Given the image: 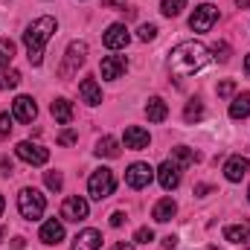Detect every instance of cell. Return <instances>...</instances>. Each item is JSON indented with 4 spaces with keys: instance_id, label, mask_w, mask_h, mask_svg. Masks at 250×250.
Listing matches in <instances>:
<instances>
[{
    "instance_id": "obj_25",
    "label": "cell",
    "mask_w": 250,
    "mask_h": 250,
    "mask_svg": "<svg viewBox=\"0 0 250 250\" xmlns=\"http://www.w3.org/2000/svg\"><path fill=\"white\" fill-rule=\"evenodd\" d=\"M192 160H195V154L189 151L187 146H178V148H172V163H175V166H181V169H184V166H189Z\"/></svg>"
},
{
    "instance_id": "obj_10",
    "label": "cell",
    "mask_w": 250,
    "mask_h": 250,
    "mask_svg": "<svg viewBox=\"0 0 250 250\" xmlns=\"http://www.w3.org/2000/svg\"><path fill=\"white\" fill-rule=\"evenodd\" d=\"M128 41H131V35H128L125 23H111L105 29V35H102V44L108 50H123V47H128Z\"/></svg>"
},
{
    "instance_id": "obj_29",
    "label": "cell",
    "mask_w": 250,
    "mask_h": 250,
    "mask_svg": "<svg viewBox=\"0 0 250 250\" xmlns=\"http://www.w3.org/2000/svg\"><path fill=\"white\" fill-rule=\"evenodd\" d=\"M201 117H204V105H201L198 99H192L187 105V111H184V120H187V123H198Z\"/></svg>"
},
{
    "instance_id": "obj_36",
    "label": "cell",
    "mask_w": 250,
    "mask_h": 250,
    "mask_svg": "<svg viewBox=\"0 0 250 250\" xmlns=\"http://www.w3.org/2000/svg\"><path fill=\"white\" fill-rule=\"evenodd\" d=\"M233 90H236V82H221L218 84V96H230Z\"/></svg>"
},
{
    "instance_id": "obj_37",
    "label": "cell",
    "mask_w": 250,
    "mask_h": 250,
    "mask_svg": "<svg viewBox=\"0 0 250 250\" xmlns=\"http://www.w3.org/2000/svg\"><path fill=\"white\" fill-rule=\"evenodd\" d=\"M123 221H125V212H114V215H111V227H120Z\"/></svg>"
},
{
    "instance_id": "obj_2",
    "label": "cell",
    "mask_w": 250,
    "mask_h": 250,
    "mask_svg": "<svg viewBox=\"0 0 250 250\" xmlns=\"http://www.w3.org/2000/svg\"><path fill=\"white\" fill-rule=\"evenodd\" d=\"M56 29H59V23H56V18H50V15H44V18H38V21H32V23L26 26L23 44H26V59H29L32 67H38V64L44 62V47H47V41L53 38Z\"/></svg>"
},
{
    "instance_id": "obj_22",
    "label": "cell",
    "mask_w": 250,
    "mask_h": 250,
    "mask_svg": "<svg viewBox=\"0 0 250 250\" xmlns=\"http://www.w3.org/2000/svg\"><path fill=\"white\" fill-rule=\"evenodd\" d=\"M224 239L227 242H233V245H242V242H250V224H230V227H224Z\"/></svg>"
},
{
    "instance_id": "obj_31",
    "label": "cell",
    "mask_w": 250,
    "mask_h": 250,
    "mask_svg": "<svg viewBox=\"0 0 250 250\" xmlns=\"http://www.w3.org/2000/svg\"><path fill=\"white\" fill-rule=\"evenodd\" d=\"M134 242H137V245H148V242H154V230H151V227H140V230L134 233Z\"/></svg>"
},
{
    "instance_id": "obj_6",
    "label": "cell",
    "mask_w": 250,
    "mask_h": 250,
    "mask_svg": "<svg viewBox=\"0 0 250 250\" xmlns=\"http://www.w3.org/2000/svg\"><path fill=\"white\" fill-rule=\"evenodd\" d=\"M215 21H218V9H215L212 3H201V6L192 12V18H189V26H192L195 32H209Z\"/></svg>"
},
{
    "instance_id": "obj_3",
    "label": "cell",
    "mask_w": 250,
    "mask_h": 250,
    "mask_svg": "<svg viewBox=\"0 0 250 250\" xmlns=\"http://www.w3.org/2000/svg\"><path fill=\"white\" fill-rule=\"evenodd\" d=\"M18 209H21V215H23L26 221H35V218L44 215V209H47V198H44L38 189L26 187V189H21V195H18Z\"/></svg>"
},
{
    "instance_id": "obj_45",
    "label": "cell",
    "mask_w": 250,
    "mask_h": 250,
    "mask_svg": "<svg viewBox=\"0 0 250 250\" xmlns=\"http://www.w3.org/2000/svg\"><path fill=\"white\" fill-rule=\"evenodd\" d=\"M3 236H6V230H0V239H3Z\"/></svg>"
},
{
    "instance_id": "obj_1",
    "label": "cell",
    "mask_w": 250,
    "mask_h": 250,
    "mask_svg": "<svg viewBox=\"0 0 250 250\" xmlns=\"http://www.w3.org/2000/svg\"><path fill=\"white\" fill-rule=\"evenodd\" d=\"M209 62H212V56H209V50H207L201 41H184V44H178V47L172 50V56H169V70H172L178 79H187V76L201 73Z\"/></svg>"
},
{
    "instance_id": "obj_11",
    "label": "cell",
    "mask_w": 250,
    "mask_h": 250,
    "mask_svg": "<svg viewBox=\"0 0 250 250\" xmlns=\"http://www.w3.org/2000/svg\"><path fill=\"white\" fill-rule=\"evenodd\" d=\"M248 175H250V160L248 157L236 154V157H230V160L224 163V178H227L230 184H239V181L248 178Z\"/></svg>"
},
{
    "instance_id": "obj_23",
    "label": "cell",
    "mask_w": 250,
    "mask_h": 250,
    "mask_svg": "<svg viewBox=\"0 0 250 250\" xmlns=\"http://www.w3.org/2000/svg\"><path fill=\"white\" fill-rule=\"evenodd\" d=\"M99 157H108V160H114V157H120V140H114V137H102L99 143H96V148H93Z\"/></svg>"
},
{
    "instance_id": "obj_43",
    "label": "cell",
    "mask_w": 250,
    "mask_h": 250,
    "mask_svg": "<svg viewBox=\"0 0 250 250\" xmlns=\"http://www.w3.org/2000/svg\"><path fill=\"white\" fill-rule=\"evenodd\" d=\"M245 73H248V76H250V56H248V59H245Z\"/></svg>"
},
{
    "instance_id": "obj_12",
    "label": "cell",
    "mask_w": 250,
    "mask_h": 250,
    "mask_svg": "<svg viewBox=\"0 0 250 250\" xmlns=\"http://www.w3.org/2000/svg\"><path fill=\"white\" fill-rule=\"evenodd\" d=\"M148 143H151V137H148L146 128H140V125H128L125 128V148L143 151V148H148Z\"/></svg>"
},
{
    "instance_id": "obj_13",
    "label": "cell",
    "mask_w": 250,
    "mask_h": 250,
    "mask_svg": "<svg viewBox=\"0 0 250 250\" xmlns=\"http://www.w3.org/2000/svg\"><path fill=\"white\" fill-rule=\"evenodd\" d=\"M157 181H160V187L166 189V192L178 189V184H181V166H175L172 160H166V163L157 169Z\"/></svg>"
},
{
    "instance_id": "obj_18",
    "label": "cell",
    "mask_w": 250,
    "mask_h": 250,
    "mask_svg": "<svg viewBox=\"0 0 250 250\" xmlns=\"http://www.w3.org/2000/svg\"><path fill=\"white\" fill-rule=\"evenodd\" d=\"M79 93H82V99H84L87 105H99V102H102V87L96 84V79H93V76L82 79V84H79Z\"/></svg>"
},
{
    "instance_id": "obj_24",
    "label": "cell",
    "mask_w": 250,
    "mask_h": 250,
    "mask_svg": "<svg viewBox=\"0 0 250 250\" xmlns=\"http://www.w3.org/2000/svg\"><path fill=\"white\" fill-rule=\"evenodd\" d=\"M230 117H233V120H245V117H250V93H239V96L233 99Z\"/></svg>"
},
{
    "instance_id": "obj_42",
    "label": "cell",
    "mask_w": 250,
    "mask_h": 250,
    "mask_svg": "<svg viewBox=\"0 0 250 250\" xmlns=\"http://www.w3.org/2000/svg\"><path fill=\"white\" fill-rule=\"evenodd\" d=\"M236 3H239L242 9H248V6H250V0H236Z\"/></svg>"
},
{
    "instance_id": "obj_16",
    "label": "cell",
    "mask_w": 250,
    "mask_h": 250,
    "mask_svg": "<svg viewBox=\"0 0 250 250\" xmlns=\"http://www.w3.org/2000/svg\"><path fill=\"white\" fill-rule=\"evenodd\" d=\"M99 248H102V233L93 230V227L82 230V233L73 239V250H99Z\"/></svg>"
},
{
    "instance_id": "obj_21",
    "label": "cell",
    "mask_w": 250,
    "mask_h": 250,
    "mask_svg": "<svg viewBox=\"0 0 250 250\" xmlns=\"http://www.w3.org/2000/svg\"><path fill=\"white\" fill-rule=\"evenodd\" d=\"M175 212H178V204L172 201V198H163V201H157V207H154V221H160V224H166V221H172L175 218Z\"/></svg>"
},
{
    "instance_id": "obj_30",
    "label": "cell",
    "mask_w": 250,
    "mask_h": 250,
    "mask_svg": "<svg viewBox=\"0 0 250 250\" xmlns=\"http://www.w3.org/2000/svg\"><path fill=\"white\" fill-rule=\"evenodd\" d=\"M137 35H140V41H154V38H157V26H154V23H143V26L137 29Z\"/></svg>"
},
{
    "instance_id": "obj_33",
    "label": "cell",
    "mask_w": 250,
    "mask_h": 250,
    "mask_svg": "<svg viewBox=\"0 0 250 250\" xmlns=\"http://www.w3.org/2000/svg\"><path fill=\"white\" fill-rule=\"evenodd\" d=\"M44 181H47V187L53 189V192H59V189H62V184H64L62 172H47V178H44Z\"/></svg>"
},
{
    "instance_id": "obj_39",
    "label": "cell",
    "mask_w": 250,
    "mask_h": 250,
    "mask_svg": "<svg viewBox=\"0 0 250 250\" xmlns=\"http://www.w3.org/2000/svg\"><path fill=\"white\" fill-rule=\"evenodd\" d=\"M0 175H12V163L9 160H0Z\"/></svg>"
},
{
    "instance_id": "obj_17",
    "label": "cell",
    "mask_w": 250,
    "mask_h": 250,
    "mask_svg": "<svg viewBox=\"0 0 250 250\" xmlns=\"http://www.w3.org/2000/svg\"><path fill=\"white\" fill-rule=\"evenodd\" d=\"M64 239V224L59 218H47L44 227H41V242L44 245H59Z\"/></svg>"
},
{
    "instance_id": "obj_41",
    "label": "cell",
    "mask_w": 250,
    "mask_h": 250,
    "mask_svg": "<svg viewBox=\"0 0 250 250\" xmlns=\"http://www.w3.org/2000/svg\"><path fill=\"white\" fill-rule=\"evenodd\" d=\"M105 6H125V0H105Z\"/></svg>"
},
{
    "instance_id": "obj_46",
    "label": "cell",
    "mask_w": 250,
    "mask_h": 250,
    "mask_svg": "<svg viewBox=\"0 0 250 250\" xmlns=\"http://www.w3.org/2000/svg\"><path fill=\"white\" fill-rule=\"evenodd\" d=\"M248 195H250V192H248Z\"/></svg>"
},
{
    "instance_id": "obj_34",
    "label": "cell",
    "mask_w": 250,
    "mask_h": 250,
    "mask_svg": "<svg viewBox=\"0 0 250 250\" xmlns=\"http://www.w3.org/2000/svg\"><path fill=\"white\" fill-rule=\"evenodd\" d=\"M12 134V117L9 114H0V140Z\"/></svg>"
},
{
    "instance_id": "obj_20",
    "label": "cell",
    "mask_w": 250,
    "mask_h": 250,
    "mask_svg": "<svg viewBox=\"0 0 250 250\" xmlns=\"http://www.w3.org/2000/svg\"><path fill=\"white\" fill-rule=\"evenodd\" d=\"M146 117H148L151 123H163V120L169 117L166 102H163L160 96H151V99H148V105H146Z\"/></svg>"
},
{
    "instance_id": "obj_38",
    "label": "cell",
    "mask_w": 250,
    "mask_h": 250,
    "mask_svg": "<svg viewBox=\"0 0 250 250\" xmlns=\"http://www.w3.org/2000/svg\"><path fill=\"white\" fill-rule=\"evenodd\" d=\"M160 245H163V248H166V250H172V248H175V245H178V239H175V236H166V239H163Z\"/></svg>"
},
{
    "instance_id": "obj_35",
    "label": "cell",
    "mask_w": 250,
    "mask_h": 250,
    "mask_svg": "<svg viewBox=\"0 0 250 250\" xmlns=\"http://www.w3.org/2000/svg\"><path fill=\"white\" fill-rule=\"evenodd\" d=\"M76 140H79V134H76V131H70V128H64L62 134H59V143H62V146H73Z\"/></svg>"
},
{
    "instance_id": "obj_19",
    "label": "cell",
    "mask_w": 250,
    "mask_h": 250,
    "mask_svg": "<svg viewBox=\"0 0 250 250\" xmlns=\"http://www.w3.org/2000/svg\"><path fill=\"white\" fill-rule=\"evenodd\" d=\"M50 114L56 117V123H62V125H70V123H73V105H70L67 99H53V105H50Z\"/></svg>"
},
{
    "instance_id": "obj_27",
    "label": "cell",
    "mask_w": 250,
    "mask_h": 250,
    "mask_svg": "<svg viewBox=\"0 0 250 250\" xmlns=\"http://www.w3.org/2000/svg\"><path fill=\"white\" fill-rule=\"evenodd\" d=\"M184 6H187V0H160V12L166 18H178L184 12Z\"/></svg>"
},
{
    "instance_id": "obj_4",
    "label": "cell",
    "mask_w": 250,
    "mask_h": 250,
    "mask_svg": "<svg viewBox=\"0 0 250 250\" xmlns=\"http://www.w3.org/2000/svg\"><path fill=\"white\" fill-rule=\"evenodd\" d=\"M114 189H117V178H114V172L111 169H96L93 175H90V181H87V192H90V198L93 201H105L108 195H114Z\"/></svg>"
},
{
    "instance_id": "obj_15",
    "label": "cell",
    "mask_w": 250,
    "mask_h": 250,
    "mask_svg": "<svg viewBox=\"0 0 250 250\" xmlns=\"http://www.w3.org/2000/svg\"><path fill=\"white\" fill-rule=\"evenodd\" d=\"M125 67H128L125 56H105V59H102V64H99V70H102V79H111V82L123 76Z\"/></svg>"
},
{
    "instance_id": "obj_40",
    "label": "cell",
    "mask_w": 250,
    "mask_h": 250,
    "mask_svg": "<svg viewBox=\"0 0 250 250\" xmlns=\"http://www.w3.org/2000/svg\"><path fill=\"white\" fill-rule=\"evenodd\" d=\"M111 250H134V245H131V242H117Z\"/></svg>"
},
{
    "instance_id": "obj_14",
    "label": "cell",
    "mask_w": 250,
    "mask_h": 250,
    "mask_svg": "<svg viewBox=\"0 0 250 250\" xmlns=\"http://www.w3.org/2000/svg\"><path fill=\"white\" fill-rule=\"evenodd\" d=\"M12 111H15V120H18V123H32L35 114H38L32 96H18V99L12 102Z\"/></svg>"
},
{
    "instance_id": "obj_5",
    "label": "cell",
    "mask_w": 250,
    "mask_h": 250,
    "mask_svg": "<svg viewBox=\"0 0 250 250\" xmlns=\"http://www.w3.org/2000/svg\"><path fill=\"white\" fill-rule=\"evenodd\" d=\"M87 62V44L84 41H73L64 53V62L59 67V79H70L73 73H79V67Z\"/></svg>"
},
{
    "instance_id": "obj_28",
    "label": "cell",
    "mask_w": 250,
    "mask_h": 250,
    "mask_svg": "<svg viewBox=\"0 0 250 250\" xmlns=\"http://www.w3.org/2000/svg\"><path fill=\"white\" fill-rule=\"evenodd\" d=\"M12 59H15V41L0 38V67H9Z\"/></svg>"
},
{
    "instance_id": "obj_32",
    "label": "cell",
    "mask_w": 250,
    "mask_h": 250,
    "mask_svg": "<svg viewBox=\"0 0 250 250\" xmlns=\"http://www.w3.org/2000/svg\"><path fill=\"white\" fill-rule=\"evenodd\" d=\"M212 53H215L212 59H218V62H221V64H224V62H230V47H227L224 41H218V44L212 47Z\"/></svg>"
},
{
    "instance_id": "obj_9",
    "label": "cell",
    "mask_w": 250,
    "mask_h": 250,
    "mask_svg": "<svg viewBox=\"0 0 250 250\" xmlns=\"http://www.w3.org/2000/svg\"><path fill=\"white\" fill-rule=\"evenodd\" d=\"M62 218H64V221H84V218H87V201H84V198H79V195L64 198Z\"/></svg>"
},
{
    "instance_id": "obj_44",
    "label": "cell",
    "mask_w": 250,
    "mask_h": 250,
    "mask_svg": "<svg viewBox=\"0 0 250 250\" xmlns=\"http://www.w3.org/2000/svg\"><path fill=\"white\" fill-rule=\"evenodd\" d=\"M3 207H6V204H3V195H0V215H3Z\"/></svg>"
},
{
    "instance_id": "obj_8",
    "label": "cell",
    "mask_w": 250,
    "mask_h": 250,
    "mask_svg": "<svg viewBox=\"0 0 250 250\" xmlns=\"http://www.w3.org/2000/svg\"><path fill=\"white\" fill-rule=\"evenodd\" d=\"M151 181H154V169L148 163H131L125 172V184L131 189H146Z\"/></svg>"
},
{
    "instance_id": "obj_7",
    "label": "cell",
    "mask_w": 250,
    "mask_h": 250,
    "mask_svg": "<svg viewBox=\"0 0 250 250\" xmlns=\"http://www.w3.org/2000/svg\"><path fill=\"white\" fill-rule=\"evenodd\" d=\"M15 151H18V157H21L23 163H29V166H44V163L50 160V151H47L44 146H38V143H29V140L18 143Z\"/></svg>"
},
{
    "instance_id": "obj_26",
    "label": "cell",
    "mask_w": 250,
    "mask_h": 250,
    "mask_svg": "<svg viewBox=\"0 0 250 250\" xmlns=\"http://www.w3.org/2000/svg\"><path fill=\"white\" fill-rule=\"evenodd\" d=\"M18 84H21V73L3 67V73H0V87H3V90H12V87H18Z\"/></svg>"
}]
</instances>
